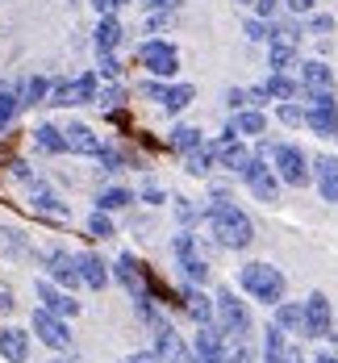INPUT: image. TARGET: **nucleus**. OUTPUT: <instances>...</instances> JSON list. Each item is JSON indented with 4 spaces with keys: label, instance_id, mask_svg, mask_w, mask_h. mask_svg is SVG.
I'll return each mask as SVG.
<instances>
[{
    "label": "nucleus",
    "instance_id": "nucleus-1",
    "mask_svg": "<svg viewBox=\"0 0 338 363\" xmlns=\"http://www.w3.org/2000/svg\"><path fill=\"white\" fill-rule=\"evenodd\" d=\"M209 225H213V242L225 247V251H242V247H251V238H255V221L247 218L230 196H213V205H209Z\"/></svg>",
    "mask_w": 338,
    "mask_h": 363
},
{
    "label": "nucleus",
    "instance_id": "nucleus-2",
    "mask_svg": "<svg viewBox=\"0 0 338 363\" xmlns=\"http://www.w3.org/2000/svg\"><path fill=\"white\" fill-rule=\"evenodd\" d=\"M238 284L242 292L251 296V301H259V305H280L284 301V292H288V280H284V272L280 267H271V263H242V272H238Z\"/></svg>",
    "mask_w": 338,
    "mask_h": 363
},
{
    "label": "nucleus",
    "instance_id": "nucleus-3",
    "mask_svg": "<svg viewBox=\"0 0 338 363\" xmlns=\"http://www.w3.org/2000/svg\"><path fill=\"white\" fill-rule=\"evenodd\" d=\"M213 318H218V330H222V338H251V326H255V318H251V305L238 296V292L222 289L213 296Z\"/></svg>",
    "mask_w": 338,
    "mask_h": 363
},
{
    "label": "nucleus",
    "instance_id": "nucleus-4",
    "mask_svg": "<svg viewBox=\"0 0 338 363\" xmlns=\"http://www.w3.org/2000/svg\"><path fill=\"white\" fill-rule=\"evenodd\" d=\"M138 63L147 67L150 79H171V75L180 72V50L167 38H147L138 46Z\"/></svg>",
    "mask_w": 338,
    "mask_h": 363
},
{
    "label": "nucleus",
    "instance_id": "nucleus-5",
    "mask_svg": "<svg viewBox=\"0 0 338 363\" xmlns=\"http://www.w3.org/2000/svg\"><path fill=\"white\" fill-rule=\"evenodd\" d=\"M271 163H276L280 184H288V188H305L309 184V159H305L300 146H293V143L271 146Z\"/></svg>",
    "mask_w": 338,
    "mask_h": 363
},
{
    "label": "nucleus",
    "instance_id": "nucleus-6",
    "mask_svg": "<svg viewBox=\"0 0 338 363\" xmlns=\"http://www.w3.org/2000/svg\"><path fill=\"white\" fill-rule=\"evenodd\" d=\"M242 176V184L255 192V201H263V205H276L280 201V176H276V167H267L259 155H251V163L238 172Z\"/></svg>",
    "mask_w": 338,
    "mask_h": 363
},
{
    "label": "nucleus",
    "instance_id": "nucleus-7",
    "mask_svg": "<svg viewBox=\"0 0 338 363\" xmlns=\"http://www.w3.org/2000/svg\"><path fill=\"white\" fill-rule=\"evenodd\" d=\"M297 79H300V96H305V101L334 96V72H330L322 59H305L297 67Z\"/></svg>",
    "mask_w": 338,
    "mask_h": 363
},
{
    "label": "nucleus",
    "instance_id": "nucleus-8",
    "mask_svg": "<svg viewBox=\"0 0 338 363\" xmlns=\"http://www.w3.org/2000/svg\"><path fill=\"white\" fill-rule=\"evenodd\" d=\"M38 259H42L46 276H50L59 289H75V284H84V280H79V263H75L72 251H63V247H46Z\"/></svg>",
    "mask_w": 338,
    "mask_h": 363
},
{
    "label": "nucleus",
    "instance_id": "nucleus-9",
    "mask_svg": "<svg viewBox=\"0 0 338 363\" xmlns=\"http://www.w3.org/2000/svg\"><path fill=\"white\" fill-rule=\"evenodd\" d=\"M30 330L50 347V351H72V330H67V318H55L50 309H38L30 318Z\"/></svg>",
    "mask_w": 338,
    "mask_h": 363
},
{
    "label": "nucleus",
    "instance_id": "nucleus-10",
    "mask_svg": "<svg viewBox=\"0 0 338 363\" xmlns=\"http://www.w3.org/2000/svg\"><path fill=\"white\" fill-rule=\"evenodd\" d=\"M305 338H334V309L326 292H313L305 301Z\"/></svg>",
    "mask_w": 338,
    "mask_h": 363
},
{
    "label": "nucleus",
    "instance_id": "nucleus-11",
    "mask_svg": "<svg viewBox=\"0 0 338 363\" xmlns=\"http://www.w3.org/2000/svg\"><path fill=\"white\" fill-rule=\"evenodd\" d=\"M305 125H309L317 138H334L338 134V101L334 96L309 101V105H305Z\"/></svg>",
    "mask_w": 338,
    "mask_h": 363
},
{
    "label": "nucleus",
    "instance_id": "nucleus-12",
    "mask_svg": "<svg viewBox=\"0 0 338 363\" xmlns=\"http://www.w3.org/2000/svg\"><path fill=\"white\" fill-rule=\"evenodd\" d=\"M38 301H42V309H50L55 318H75V313H79V301H75L67 289H59L55 280H38Z\"/></svg>",
    "mask_w": 338,
    "mask_h": 363
},
{
    "label": "nucleus",
    "instance_id": "nucleus-13",
    "mask_svg": "<svg viewBox=\"0 0 338 363\" xmlns=\"http://www.w3.org/2000/svg\"><path fill=\"white\" fill-rule=\"evenodd\" d=\"M113 276L121 280V289L130 292L134 301H147V296H150L147 276H142V263H138L134 255H121V259H117V267H113Z\"/></svg>",
    "mask_w": 338,
    "mask_h": 363
},
{
    "label": "nucleus",
    "instance_id": "nucleus-14",
    "mask_svg": "<svg viewBox=\"0 0 338 363\" xmlns=\"http://www.w3.org/2000/svg\"><path fill=\"white\" fill-rule=\"evenodd\" d=\"M209 146H213L218 163H222V167H230V172H242V167L251 163V150H247V143H242V138H234L230 130H222V138H218V143H209Z\"/></svg>",
    "mask_w": 338,
    "mask_h": 363
},
{
    "label": "nucleus",
    "instance_id": "nucleus-15",
    "mask_svg": "<svg viewBox=\"0 0 338 363\" xmlns=\"http://www.w3.org/2000/svg\"><path fill=\"white\" fill-rule=\"evenodd\" d=\"M192 355L201 363H225V338L222 330L213 326H201L196 334H192Z\"/></svg>",
    "mask_w": 338,
    "mask_h": 363
},
{
    "label": "nucleus",
    "instance_id": "nucleus-16",
    "mask_svg": "<svg viewBox=\"0 0 338 363\" xmlns=\"http://www.w3.org/2000/svg\"><path fill=\"white\" fill-rule=\"evenodd\" d=\"M63 138H67V150H72V155H92V159H96L101 146H105L101 138H96V130L84 125V121H72V125L63 130Z\"/></svg>",
    "mask_w": 338,
    "mask_h": 363
},
{
    "label": "nucleus",
    "instance_id": "nucleus-17",
    "mask_svg": "<svg viewBox=\"0 0 338 363\" xmlns=\"http://www.w3.org/2000/svg\"><path fill=\"white\" fill-rule=\"evenodd\" d=\"M0 355H4V363H26L30 359V330H17V326L0 330Z\"/></svg>",
    "mask_w": 338,
    "mask_h": 363
},
{
    "label": "nucleus",
    "instance_id": "nucleus-18",
    "mask_svg": "<svg viewBox=\"0 0 338 363\" xmlns=\"http://www.w3.org/2000/svg\"><path fill=\"white\" fill-rule=\"evenodd\" d=\"M75 263H79V280H84L92 292H101L105 284H109V263H105L101 255L84 251V255H75Z\"/></svg>",
    "mask_w": 338,
    "mask_h": 363
},
{
    "label": "nucleus",
    "instance_id": "nucleus-19",
    "mask_svg": "<svg viewBox=\"0 0 338 363\" xmlns=\"http://www.w3.org/2000/svg\"><path fill=\"white\" fill-rule=\"evenodd\" d=\"M30 205L38 213H50V218H67V205L59 201V192L46 180H30Z\"/></svg>",
    "mask_w": 338,
    "mask_h": 363
},
{
    "label": "nucleus",
    "instance_id": "nucleus-20",
    "mask_svg": "<svg viewBox=\"0 0 338 363\" xmlns=\"http://www.w3.org/2000/svg\"><path fill=\"white\" fill-rule=\"evenodd\" d=\"M225 130H230L234 138H259L263 130H267V117H263V109H238L230 117Z\"/></svg>",
    "mask_w": 338,
    "mask_h": 363
},
{
    "label": "nucleus",
    "instance_id": "nucleus-21",
    "mask_svg": "<svg viewBox=\"0 0 338 363\" xmlns=\"http://www.w3.org/2000/svg\"><path fill=\"white\" fill-rule=\"evenodd\" d=\"M313 167H317L313 176H317V192H322V201L338 205V159L334 155H322Z\"/></svg>",
    "mask_w": 338,
    "mask_h": 363
},
{
    "label": "nucleus",
    "instance_id": "nucleus-22",
    "mask_svg": "<svg viewBox=\"0 0 338 363\" xmlns=\"http://www.w3.org/2000/svg\"><path fill=\"white\" fill-rule=\"evenodd\" d=\"M46 96H50V79H46V75H26V79L17 84V101H21V109H38V105H46Z\"/></svg>",
    "mask_w": 338,
    "mask_h": 363
},
{
    "label": "nucleus",
    "instance_id": "nucleus-23",
    "mask_svg": "<svg viewBox=\"0 0 338 363\" xmlns=\"http://www.w3.org/2000/svg\"><path fill=\"white\" fill-rule=\"evenodd\" d=\"M184 313L196 322V326H209V322H213V301L192 284V289H184Z\"/></svg>",
    "mask_w": 338,
    "mask_h": 363
},
{
    "label": "nucleus",
    "instance_id": "nucleus-24",
    "mask_svg": "<svg viewBox=\"0 0 338 363\" xmlns=\"http://www.w3.org/2000/svg\"><path fill=\"white\" fill-rule=\"evenodd\" d=\"M192 101H196V88L192 84H163V92H159V105L167 113H184Z\"/></svg>",
    "mask_w": 338,
    "mask_h": 363
},
{
    "label": "nucleus",
    "instance_id": "nucleus-25",
    "mask_svg": "<svg viewBox=\"0 0 338 363\" xmlns=\"http://www.w3.org/2000/svg\"><path fill=\"white\" fill-rule=\"evenodd\" d=\"M271 326L280 334H305V305H276V322Z\"/></svg>",
    "mask_w": 338,
    "mask_h": 363
},
{
    "label": "nucleus",
    "instance_id": "nucleus-26",
    "mask_svg": "<svg viewBox=\"0 0 338 363\" xmlns=\"http://www.w3.org/2000/svg\"><path fill=\"white\" fill-rule=\"evenodd\" d=\"M267 92H271V101H297L300 79L293 72H271L267 75Z\"/></svg>",
    "mask_w": 338,
    "mask_h": 363
},
{
    "label": "nucleus",
    "instance_id": "nucleus-27",
    "mask_svg": "<svg viewBox=\"0 0 338 363\" xmlns=\"http://www.w3.org/2000/svg\"><path fill=\"white\" fill-rule=\"evenodd\" d=\"M121 38H125V30H121V17H117V13H109V17L96 21V50H117Z\"/></svg>",
    "mask_w": 338,
    "mask_h": 363
},
{
    "label": "nucleus",
    "instance_id": "nucleus-28",
    "mask_svg": "<svg viewBox=\"0 0 338 363\" xmlns=\"http://www.w3.org/2000/svg\"><path fill=\"white\" fill-rule=\"evenodd\" d=\"M34 146L38 150H46V155H67V138H63V130L50 125V121H42V125L34 130Z\"/></svg>",
    "mask_w": 338,
    "mask_h": 363
},
{
    "label": "nucleus",
    "instance_id": "nucleus-29",
    "mask_svg": "<svg viewBox=\"0 0 338 363\" xmlns=\"http://www.w3.org/2000/svg\"><path fill=\"white\" fill-rule=\"evenodd\" d=\"M267 59H271V72H293V67H300L297 59V46L293 42H267Z\"/></svg>",
    "mask_w": 338,
    "mask_h": 363
},
{
    "label": "nucleus",
    "instance_id": "nucleus-30",
    "mask_svg": "<svg viewBox=\"0 0 338 363\" xmlns=\"http://www.w3.org/2000/svg\"><path fill=\"white\" fill-rule=\"evenodd\" d=\"M0 255H9V259H26V255H30V238H26L21 230L0 225Z\"/></svg>",
    "mask_w": 338,
    "mask_h": 363
},
{
    "label": "nucleus",
    "instance_id": "nucleus-31",
    "mask_svg": "<svg viewBox=\"0 0 338 363\" xmlns=\"http://www.w3.org/2000/svg\"><path fill=\"white\" fill-rule=\"evenodd\" d=\"M96 92H101V84H96L92 72H84L72 79V105H96Z\"/></svg>",
    "mask_w": 338,
    "mask_h": 363
},
{
    "label": "nucleus",
    "instance_id": "nucleus-32",
    "mask_svg": "<svg viewBox=\"0 0 338 363\" xmlns=\"http://www.w3.org/2000/svg\"><path fill=\"white\" fill-rule=\"evenodd\" d=\"M263 363H288V342L276 326H267L263 334Z\"/></svg>",
    "mask_w": 338,
    "mask_h": 363
},
{
    "label": "nucleus",
    "instance_id": "nucleus-33",
    "mask_svg": "<svg viewBox=\"0 0 338 363\" xmlns=\"http://www.w3.org/2000/svg\"><path fill=\"white\" fill-rule=\"evenodd\" d=\"M167 143H171V150H180V155H192L196 146H205V138H201V130H196V125H176Z\"/></svg>",
    "mask_w": 338,
    "mask_h": 363
},
{
    "label": "nucleus",
    "instance_id": "nucleus-34",
    "mask_svg": "<svg viewBox=\"0 0 338 363\" xmlns=\"http://www.w3.org/2000/svg\"><path fill=\"white\" fill-rule=\"evenodd\" d=\"M17 109H21V101H17V84L0 79V130H9V121L17 117Z\"/></svg>",
    "mask_w": 338,
    "mask_h": 363
},
{
    "label": "nucleus",
    "instance_id": "nucleus-35",
    "mask_svg": "<svg viewBox=\"0 0 338 363\" xmlns=\"http://www.w3.org/2000/svg\"><path fill=\"white\" fill-rule=\"evenodd\" d=\"M130 201H134L130 188H105V192L96 196V209H101V213H117V209H125Z\"/></svg>",
    "mask_w": 338,
    "mask_h": 363
},
{
    "label": "nucleus",
    "instance_id": "nucleus-36",
    "mask_svg": "<svg viewBox=\"0 0 338 363\" xmlns=\"http://www.w3.org/2000/svg\"><path fill=\"white\" fill-rule=\"evenodd\" d=\"M213 163H218L213 146H196V150L188 155V172H192V176H209V172H213Z\"/></svg>",
    "mask_w": 338,
    "mask_h": 363
},
{
    "label": "nucleus",
    "instance_id": "nucleus-37",
    "mask_svg": "<svg viewBox=\"0 0 338 363\" xmlns=\"http://www.w3.org/2000/svg\"><path fill=\"white\" fill-rule=\"evenodd\" d=\"M225 363H255L251 338H230V342H225Z\"/></svg>",
    "mask_w": 338,
    "mask_h": 363
},
{
    "label": "nucleus",
    "instance_id": "nucleus-38",
    "mask_svg": "<svg viewBox=\"0 0 338 363\" xmlns=\"http://www.w3.org/2000/svg\"><path fill=\"white\" fill-rule=\"evenodd\" d=\"M46 105H55V109H72V79H55Z\"/></svg>",
    "mask_w": 338,
    "mask_h": 363
},
{
    "label": "nucleus",
    "instance_id": "nucleus-39",
    "mask_svg": "<svg viewBox=\"0 0 338 363\" xmlns=\"http://www.w3.org/2000/svg\"><path fill=\"white\" fill-rule=\"evenodd\" d=\"M96 105H101V109H117V105H125V88L113 79L109 88H101V92H96Z\"/></svg>",
    "mask_w": 338,
    "mask_h": 363
},
{
    "label": "nucleus",
    "instance_id": "nucleus-40",
    "mask_svg": "<svg viewBox=\"0 0 338 363\" xmlns=\"http://www.w3.org/2000/svg\"><path fill=\"white\" fill-rule=\"evenodd\" d=\"M88 234H92V238H113V218L109 213H101V209L88 213Z\"/></svg>",
    "mask_w": 338,
    "mask_h": 363
},
{
    "label": "nucleus",
    "instance_id": "nucleus-41",
    "mask_svg": "<svg viewBox=\"0 0 338 363\" xmlns=\"http://www.w3.org/2000/svg\"><path fill=\"white\" fill-rule=\"evenodd\" d=\"M280 121L293 130V125H305V105H297V101H280Z\"/></svg>",
    "mask_w": 338,
    "mask_h": 363
},
{
    "label": "nucleus",
    "instance_id": "nucleus-42",
    "mask_svg": "<svg viewBox=\"0 0 338 363\" xmlns=\"http://www.w3.org/2000/svg\"><path fill=\"white\" fill-rule=\"evenodd\" d=\"M180 267H184V276L192 280V284H196V289H201V284L209 280V263H205L201 255H196V259H188V263H180Z\"/></svg>",
    "mask_w": 338,
    "mask_h": 363
},
{
    "label": "nucleus",
    "instance_id": "nucleus-43",
    "mask_svg": "<svg viewBox=\"0 0 338 363\" xmlns=\"http://www.w3.org/2000/svg\"><path fill=\"white\" fill-rule=\"evenodd\" d=\"M96 55H101V59H96V67H101V75H105V79H121V63H117V55H113V50H96Z\"/></svg>",
    "mask_w": 338,
    "mask_h": 363
},
{
    "label": "nucleus",
    "instance_id": "nucleus-44",
    "mask_svg": "<svg viewBox=\"0 0 338 363\" xmlns=\"http://www.w3.org/2000/svg\"><path fill=\"white\" fill-rule=\"evenodd\" d=\"M171 251H176V259H180V263H188V259H196V238H192V234H176V242H171Z\"/></svg>",
    "mask_w": 338,
    "mask_h": 363
},
{
    "label": "nucleus",
    "instance_id": "nucleus-45",
    "mask_svg": "<svg viewBox=\"0 0 338 363\" xmlns=\"http://www.w3.org/2000/svg\"><path fill=\"white\" fill-rule=\"evenodd\" d=\"M242 30H247V38H251V42H271V21H263V17H251Z\"/></svg>",
    "mask_w": 338,
    "mask_h": 363
},
{
    "label": "nucleus",
    "instance_id": "nucleus-46",
    "mask_svg": "<svg viewBox=\"0 0 338 363\" xmlns=\"http://www.w3.org/2000/svg\"><path fill=\"white\" fill-rule=\"evenodd\" d=\"M271 101V92H267V84H255V88H247V109H263Z\"/></svg>",
    "mask_w": 338,
    "mask_h": 363
},
{
    "label": "nucleus",
    "instance_id": "nucleus-47",
    "mask_svg": "<svg viewBox=\"0 0 338 363\" xmlns=\"http://www.w3.org/2000/svg\"><path fill=\"white\" fill-rule=\"evenodd\" d=\"M138 4H142L147 13H180L184 0H138Z\"/></svg>",
    "mask_w": 338,
    "mask_h": 363
},
{
    "label": "nucleus",
    "instance_id": "nucleus-48",
    "mask_svg": "<svg viewBox=\"0 0 338 363\" xmlns=\"http://www.w3.org/2000/svg\"><path fill=\"white\" fill-rule=\"evenodd\" d=\"M280 4H284V0H255V17H263V21H271V17L280 13Z\"/></svg>",
    "mask_w": 338,
    "mask_h": 363
},
{
    "label": "nucleus",
    "instance_id": "nucleus-49",
    "mask_svg": "<svg viewBox=\"0 0 338 363\" xmlns=\"http://www.w3.org/2000/svg\"><path fill=\"white\" fill-rule=\"evenodd\" d=\"M96 159L105 163V172H117V167H121V155H117L113 146H101V155H96Z\"/></svg>",
    "mask_w": 338,
    "mask_h": 363
},
{
    "label": "nucleus",
    "instance_id": "nucleus-50",
    "mask_svg": "<svg viewBox=\"0 0 338 363\" xmlns=\"http://www.w3.org/2000/svg\"><path fill=\"white\" fill-rule=\"evenodd\" d=\"M225 105H230L234 113L247 109V88H230V92H225Z\"/></svg>",
    "mask_w": 338,
    "mask_h": 363
},
{
    "label": "nucleus",
    "instance_id": "nucleus-51",
    "mask_svg": "<svg viewBox=\"0 0 338 363\" xmlns=\"http://www.w3.org/2000/svg\"><path fill=\"white\" fill-rule=\"evenodd\" d=\"M176 218H180V225H192V221H196V209H192V205H188L184 196H180V201H176Z\"/></svg>",
    "mask_w": 338,
    "mask_h": 363
},
{
    "label": "nucleus",
    "instance_id": "nucleus-52",
    "mask_svg": "<svg viewBox=\"0 0 338 363\" xmlns=\"http://www.w3.org/2000/svg\"><path fill=\"white\" fill-rule=\"evenodd\" d=\"M142 201H147V205H163V201H167V192H163L159 184H147V188H142Z\"/></svg>",
    "mask_w": 338,
    "mask_h": 363
},
{
    "label": "nucleus",
    "instance_id": "nucleus-53",
    "mask_svg": "<svg viewBox=\"0 0 338 363\" xmlns=\"http://www.w3.org/2000/svg\"><path fill=\"white\" fill-rule=\"evenodd\" d=\"M121 363H163V359H159V355H154V347H150V351H134V355H125Z\"/></svg>",
    "mask_w": 338,
    "mask_h": 363
},
{
    "label": "nucleus",
    "instance_id": "nucleus-54",
    "mask_svg": "<svg viewBox=\"0 0 338 363\" xmlns=\"http://www.w3.org/2000/svg\"><path fill=\"white\" fill-rule=\"evenodd\" d=\"M313 4H317V0H284L288 13H313Z\"/></svg>",
    "mask_w": 338,
    "mask_h": 363
},
{
    "label": "nucleus",
    "instance_id": "nucleus-55",
    "mask_svg": "<svg viewBox=\"0 0 338 363\" xmlns=\"http://www.w3.org/2000/svg\"><path fill=\"white\" fill-rule=\"evenodd\" d=\"M309 30H313V34H330V30H334V21H330V17H313V21H309Z\"/></svg>",
    "mask_w": 338,
    "mask_h": 363
},
{
    "label": "nucleus",
    "instance_id": "nucleus-56",
    "mask_svg": "<svg viewBox=\"0 0 338 363\" xmlns=\"http://www.w3.org/2000/svg\"><path fill=\"white\" fill-rule=\"evenodd\" d=\"M92 9H96L101 17H109V13H117V0H92Z\"/></svg>",
    "mask_w": 338,
    "mask_h": 363
},
{
    "label": "nucleus",
    "instance_id": "nucleus-57",
    "mask_svg": "<svg viewBox=\"0 0 338 363\" xmlns=\"http://www.w3.org/2000/svg\"><path fill=\"white\" fill-rule=\"evenodd\" d=\"M4 309H13V301H9V296L0 292V313H4Z\"/></svg>",
    "mask_w": 338,
    "mask_h": 363
},
{
    "label": "nucleus",
    "instance_id": "nucleus-58",
    "mask_svg": "<svg viewBox=\"0 0 338 363\" xmlns=\"http://www.w3.org/2000/svg\"><path fill=\"white\" fill-rule=\"evenodd\" d=\"M313 363H338V359H330V355H322V359H313Z\"/></svg>",
    "mask_w": 338,
    "mask_h": 363
},
{
    "label": "nucleus",
    "instance_id": "nucleus-59",
    "mask_svg": "<svg viewBox=\"0 0 338 363\" xmlns=\"http://www.w3.org/2000/svg\"><path fill=\"white\" fill-rule=\"evenodd\" d=\"M50 363H79V359H50Z\"/></svg>",
    "mask_w": 338,
    "mask_h": 363
},
{
    "label": "nucleus",
    "instance_id": "nucleus-60",
    "mask_svg": "<svg viewBox=\"0 0 338 363\" xmlns=\"http://www.w3.org/2000/svg\"><path fill=\"white\" fill-rule=\"evenodd\" d=\"M334 338H338V322H334Z\"/></svg>",
    "mask_w": 338,
    "mask_h": 363
},
{
    "label": "nucleus",
    "instance_id": "nucleus-61",
    "mask_svg": "<svg viewBox=\"0 0 338 363\" xmlns=\"http://www.w3.org/2000/svg\"><path fill=\"white\" fill-rule=\"evenodd\" d=\"M242 4H255V0H242Z\"/></svg>",
    "mask_w": 338,
    "mask_h": 363
},
{
    "label": "nucleus",
    "instance_id": "nucleus-62",
    "mask_svg": "<svg viewBox=\"0 0 338 363\" xmlns=\"http://www.w3.org/2000/svg\"><path fill=\"white\" fill-rule=\"evenodd\" d=\"M334 138H338V134H334Z\"/></svg>",
    "mask_w": 338,
    "mask_h": 363
}]
</instances>
